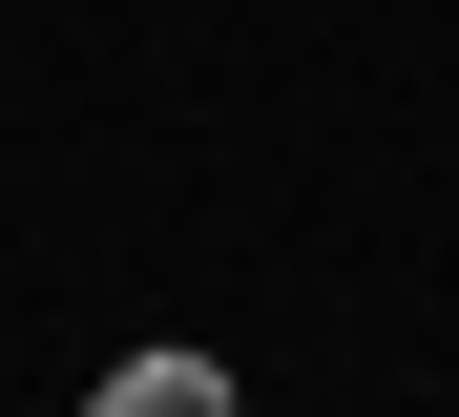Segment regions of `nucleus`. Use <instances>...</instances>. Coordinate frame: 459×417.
I'll return each mask as SVG.
<instances>
[{
	"mask_svg": "<svg viewBox=\"0 0 459 417\" xmlns=\"http://www.w3.org/2000/svg\"><path fill=\"white\" fill-rule=\"evenodd\" d=\"M209 396H230L209 355H126V376H105V417H209Z\"/></svg>",
	"mask_w": 459,
	"mask_h": 417,
	"instance_id": "f257e3e1",
	"label": "nucleus"
}]
</instances>
